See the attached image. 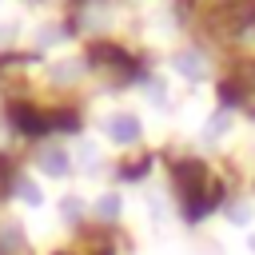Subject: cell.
<instances>
[{"instance_id":"obj_1","label":"cell","mask_w":255,"mask_h":255,"mask_svg":"<svg viewBox=\"0 0 255 255\" xmlns=\"http://www.w3.org/2000/svg\"><path fill=\"white\" fill-rule=\"evenodd\" d=\"M104 131H108L112 143H135V139H139V120H135L131 112H112V116L104 120Z\"/></svg>"},{"instance_id":"obj_2","label":"cell","mask_w":255,"mask_h":255,"mask_svg":"<svg viewBox=\"0 0 255 255\" xmlns=\"http://www.w3.org/2000/svg\"><path fill=\"white\" fill-rule=\"evenodd\" d=\"M40 171H44V175H52V179L68 175V171H72L68 151H64V147H44V151H40Z\"/></svg>"},{"instance_id":"obj_3","label":"cell","mask_w":255,"mask_h":255,"mask_svg":"<svg viewBox=\"0 0 255 255\" xmlns=\"http://www.w3.org/2000/svg\"><path fill=\"white\" fill-rule=\"evenodd\" d=\"M175 68H179V76H191V80H203V56L199 52H179L175 56Z\"/></svg>"},{"instance_id":"obj_4","label":"cell","mask_w":255,"mask_h":255,"mask_svg":"<svg viewBox=\"0 0 255 255\" xmlns=\"http://www.w3.org/2000/svg\"><path fill=\"white\" fill-rule=\"evenodd\" d=\"M76 159H84V163H80L84 171H100V147H96V143H88V139H84V143H80V151H76Z\"/></svg>"},{"instance_id":"obj_5","label":"cell","mask_w":255,"mask_h":255,"mask_svg":"<svg viewBox=\"0 0 255 255\" xmlns=\"http://www.w3.org/2000/svg\"><path fill=\"white\" fill-rule=\"evenodd\" d=\"M96 215H100V219L120 215V195H112V191H108V195H100V199H96Z\"/></svg>"},{"instance_id":"obj_6","label":"cell","mask_w":255,"mask_h":255,"mask_svg":"<svg viewBox=\"0 0 255 255\" xmlns=\"http://www.w3.org/2000/svg\"><path fill=\"white\" fill-rule=\"evenodd\" d=\"M80 72H84V68H80L76 60H68V64H56V72H52V80H56V84H68V80H76Z\"/></svg>"},{"instance_id":"obj_7","label":"cell","mask_w":255,"mask_h":255,"mask_svg":"<svg viewBox=\"0 0 255 255\" xmlns=\"http://www.w3.org/2000/svg\"><path fill=\"white\" fill-rule=\"evenodd\" d=\"M227 128H231V116H215V120H211V124H207V139H211V143H215V139H219V135H227Z\"/></svg>"},{"instance_id":"obj_8","label":"cell","mask_w":255,"mask_h":255,"mask_svg":"<svg viewBox=\"0 0 255 255\" xmlns=\"http://www.w3.org/2000/svg\"><path fill=\"white\" fill-rule=\"evenodd\" d=\"M20 199H24V203H32V207H40V199H44V195H40V187H36L32 179H20Z\"/></svg>"},{"instance_id":"obj_9","label":"cell","mask_w":255,"mask_h":255,"mask_svg":"<svg viewBox=\"0 0 255 255\" xmlns=\"http://www.w3.org/2000/svg\"><path fill=\"white\" fill-rule=\"evenodd\" d=\"M60 215H64V219H80V215H84V203H80L76 195H68V199L60 203Z\"/></svg>"},{"instance_id":"obj_10","label":"cell","mask_w":255,"mask_h":255,"mask_svg":"<svg viewBox=\"0 0 255 255\" xmlns=\"http://www.w3.org/2000/svg\"><path fill=\"white\" fill-rule=\"evenodd\" d=\"M56 40H60V28H56V24H44L40 36H36V44H56Z\"/></svg>"},{"instance_id":"obj_11","label":"cell","mask_w":255,"mask_h":255,"mask_svg":"<svg viewBox=\"0 0 255 255\" xmlns=\"http://www.w3.org/2000/svg\"><path fill=\"white\" fill-rule=\"evenodd\" d=\"M227 215H231L235 223H247V219H251V207H247V203H235V207H227Z\"/></svg>"},{"instance_id":"obj_12","label":"cell","mask_w":255,"mask_h":255,"mask_svg":"<svg viewBox=\"0 0 255 255\" xmlns=\"http://www.w3.org/2000/svg\"><path fill=\"white\" fill-rule=\"evenodd\" d=\"M8 32H12V28H0V44H4V40H8Z\"/></svg>"},{"instance_id":"obj_13","label":"cell","mask_w":255,"mask_h":255,"mask_svg":"<svg viewBox=\"0 0 255 255\" xmlns=\"http://www.w3.org/2000/svg\"><path fill=\"white\" fill-rule=\"evenodd\" d=\"M247 247H251V251H255V235H251V239H247Z\"/></svg>"}]
</instances>
